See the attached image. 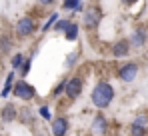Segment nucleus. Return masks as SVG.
Segmentation results:
<instances>
[{
	"instance_id": "dca6fc26",
	"label": "nucleus",
	"mask_w": 148,
	"mask_h": 136,
	"mask_svg": "<svg viewBox=\"0 0 148 136\" xmlns=\"http://www.w3.org/2000/svg\"><path fill=\"white\" fill-rule=\"evenodd\" d=\"M10 48H12V40H10L8 36H2V38H0V52L6 54Z\"/></svg>"
},
{
	"instance_id": "5701e85b",
	"label": "nucleus",
	"mask_w": 148,
	"mask_h": 136,
	"mask_svg": "<svg viewBox=\"0 0 148 136\" xmlns=\"http://www.w3.org/2000/svg\"><path fill=\"white\" fill-rule=\"evenodd\" d=\"M64 88H66V80H62V82H60V84H58V86L52 90V96H54V98H58V96L64 92Z\"/></svg>"
},
{
	"instance_id": "4468645a",
	"label": "nucleus",
	"mask_w": 148,
	"mask_h": 136,
	"mask_svg": "<svg viewBox=\"0 0 148 136\" xmlns=\"http://www.w3.org/2000/svg\"><path fill=\"white\" fill-rule=\"evenodd\" d=\"M24 54H20V52H18V54H14V56H12V60H10V66H12V70H20V68H22V64H24Z\"/></svg>"
},
{
	"instance_id": "aec40b11",
	"label": "nucleus",
	"mask_w": 148,
	"mask_h": 136,
	"mask_svg": "<svg viewBox=\"0 0 148 136\" xmlns=\"http://www.w3.org/2000/svg\"><path fill=\"white\" fill-rule=\"evenodd\" d=\"M76 60H78V52H70V54L66 56V62H64V64H66V68H72Z\"/></svg>"
},
{
	"instance_id": "a878e982",
	"label": "nucleus",
	"mask_w": 148,
	"mask_h": 136,
	"mask_svg": "<svg viewBox=\"0 0 148 136\" xmlns=\"http://www.w3.org/2000/svg\"><path fill=\"white\" fill-rule=\"evenodd\" d=\"M36 136H44V134H36Z\"/></svg>"
},
{
	"instance_id": "423d86ee",
	"label": "nucleus",
	"mask_w": 148,
	"mask_h": 136,
	"mask_svg": "<svg viewBox=\"0 0 148 136\" xmlns=\"http://www.w3.org/2000/svg\"><path fill=\"white\" fill-rule=\"evenodd\" d=\"M82 88H84V82H82V78L80 76H72V78H68L66 80V88H64V94L68 96V98H78L80 94H82Z\"/></svg>"
},
{
	"instance_id": "2eb2a0df",
	"label": "nucleus",
	"mask_w": 148,
	"mask_h": 136,
	"mask_svg": "<svg viewBox=\"0 0 148 136\" xmlns=\"http://www.w3.org/2000/svg\"><path fill=\"white\" fill-rule=\"evenodd\" d=\"M64 36H66V40H70V42H74L76 38H78V24H70L68 26V30L64 32Z\"/></svg>"
},
{
	"instance_id": "1a4fd4ad",
	"label": "nucleus",
	"mask_w": 148,
	"mask_h": 136,
	"mask_svg": "<svg viewBox=\"0 0 148 136\" xmlns=\"http://www.w3.org/2000/svg\"><path fill=\"white\" fill-rule=\"evenodd\" d=\"M148 128H146V118L138 116L132 124H130V136H146Z\"/></svg>"
},
{
	"instance_id": "a211bd4d",
	"label": "nucleus",
	"mask_w": 148,
	"mask_h": 136,
	"mask_svg": "<svg viewBox=\"0 0 148 136\" xmlns=\"http://www.w3.org/2000/svg\"><path fill=\"white\" fill-rule=\"evenodd\" d=\"M70 24H72L70 20H58V22L54 24V30H56V32H66Z\"/></svg>"
},
{
	"instance_id": "4be33fe9",
	"label": "nucleus",
	"mask_w": 148,
	"mask_h": 136,
	"mask_svg": "<svg viewBox=\"0 0 148 136\" xmlns=\"http://www.w3.org/2000/svg\"><path fill=\"white\" fill-rule=\"evenodd\" d=\"M30 68H32V58H26L24 64H22V68H20V74H22V76H28Z\"/></svg>"
},
{
	"instance_id": "393cba45",
	"label": "nucleus",
	"mask_w": 148,
	"mask_h": 136,
	"mask_svg": "<svg viewBox=\"0 0 148 136\" xmlns=\"http://www.w3.org/2000/svg\"><path fill=\"white\" fill-rule=\"evenodd\" d=\"M124 4H130V2H134V0H122Z\"/></svg>"
},
{
	"instance_id": "7ed1b4c3",
	"label": "nucleus",
	"mask_w": 148,
	"mask_h": 136,
	"mask_svg": "<svg viewBox=\"0 0 148 136\" xmlns=\"http://www.w3.org/2000/svg\"><path fill=\"white\" fill-rule=\"evenodd\" d=\"M116 74H118V78H120L122 82H126V84H128V82H134L136 76H138V64L132 62V60H130V62H124L122 66L118 68Z\"/></svg>"
},
{
	"instance_id": "0eeeda50",
	"label": "nucleus",
	"mask_w": 148,
	"mask_h": 136,
	"mask_svg": "<svg viewBox=\"0 0 148 136\" xmlns=\"http://www.w3.org/2000/svg\"><path fill=\"white\" fill-rule=\"evenodd\" d=\"M90 132H92V136H104L108 132V122H106V116H104V114H96V116L92 118Z\"/></svg>"
},
{
	"instance_id": "412c9836",
	"label": "nucleus",
	"mask_w": 148,
	"mask_h": 136,
	"mask_svg": "<svg viewBox=\"0 0 148 136\" xmlns=\"http://www.w3.org/2000/svg\"><path fill=\"white\" fill-rule=\"evenodd\" d=\"M56 22H58V14L54 12V14H52V16L48 18V22L44 24V28H42V32H48V30H50V26H54Z\"/></svg>"
},
{
	"instance_id": "9b49d317",
	"label": "nucleus",
	"mask_w": 148,
	"mask_h": 136,
	"mask_svg": "<svg viewBox=\"0 0 148 136\" xmlns=\"http://www.w3.org/2000/svg\"><path fill=\"white\" fill-rule=\"evenodd\" d=\"M0 118H2V122H12V120H16V118H18L16 106H14V104H6V106L0 110Z\"/></svg>"
},
{
	"instance_id": "b1692460",
	"label": "nucleus",
	"mask_w": 148,
	"mask_h": 136,
	"mask_svg": "<svg viewBox=\"0 0 148 136\" xmlns=\"http://www.w3.org/2000/svg\"><path fill=\"white\" fill-rule=\"evenodd\" d=\"M38 2H40V4H44V6H48V4H52V2H54V0H38Z\"/></svg>"
},
{
	"instance_id": "f03ea898",
	"label": "nucleus",
	"mask_w": 148,
	"mask_h": 136,
	"mask_svg": "<svg viewBox=\"0 0 148 136\" xmlns=\"http://www.w3.org/2000/svg\"><path fill=\"white\" fill-rule=\"evenodd\" d=\"M12 94L20 100H32L36 96V88L32 84H28L26 80H16L14 82V88H12Z\"/></svg>"
},
{
	"instance_id": "f8f14e48",
	"label": "nucleus",
	"mask_w": 148,
	"mask_h": 136,
	"mask_svg": "<svg viewBox=\"0 0 148 136\" xmlns=\"http://www.w3.org/2000/svg\"><path fill=\"white\" fill-rule=\"evenodd\" d=\"M146 40H148L146 30H144V28H138V30L132 34V38H130V44H132V46H144V44H146Z\"/></svg>"
},
{
	"instance_id": "6e6552de",
	"label": "nucleus",
	"mask_w": 148,
	"mask_h": 136,
	"mask_svg": "<svg viewBox=\"0 0 148 136\" xmlns=\"http://www.w3.org/2000/svg\"><path fill=\"white\" fill-rule=\"evenodd\" d=\"M98 22H100V10L98 8H88L82 16V24L86 28H96Z\"/></svg>"
},
{
	"instance_id": "f257e3e1",
	"label": "nucleus",
	"mask_w": 148,
	"mask_h": 136,
	"mask_svg": "<svg viewBox=\"0 0 148 136\" xmlns=\"http://www.w3.org/2000/svg\"><path fill=\"white\" fill-rule=\"evenodd\" d=\"M114 96H116L114 86H112L110 82H106V80H100L98 84L92 88L90 100H92V104H94L98 110H104V108H108V106L112 104Z\"/></svg>"
},
{
	"instance_id": "20e7f679",
	"label": "nucleus",
	"mask_w": 148,
	"mask_h": 136,
	"mask_svg": "<svg viewBox=\"0 0 148 136\" xmlns=\"http://www.w3.org/2000/svg\"><path fill=\"white\" fill-rule=\"evenodd\" d=\"M70 130V120L66 116H56L50 122V132L52 136H66Z\"/></svg>"
},
{
	"instance_id": "6ab92c4d",
	"label": "nucleus",
	"mask_w": 148,
	"mask_h": 136,
	"mask_svg": "<svg viewBox=\"0 0 148 136\" xmlns=\"http://www.w3.org/2000/svg\"><path fill=\"white\" fill-rule=\"evenodd\" d=\"M38 114H40V116H42L44 120H52V112H50V108H48V106H46V104L38 108Z\"/></svg>"
},
{
	"instance_id": "39448f33",
	"label": "nucleus",
	"mask_w": 148,
	"mask_h": 136,
	"mask_svg": "<svg viewBox=\"0 0 148 136\" xmlns=\"http://www.w3.org/2000/svg\"><path fill=\"white\" fill-rule=\"evenodd\" d=\"M36 32V22L30 18V16H22L18 22H16V34L20 38H26V36H32Z\"/></svg>"
},
{
	"instance_id": "ddd939ff",
	"label": "nucleus",
	"mask_w": 148,
	"mask_h": 136,
	"mask_svg": "<svg viewBox=\"0 0 148 136\" xmlns=\"http://www.w3.org/2000/svg\"><path fill=\"white\" fill-rule=\"evenodd\" d=\"M12 88H14V72H10V74L6 76L4 88H2V92H0V96H2V98H8V94L12 92Z\"/></svg>"
},
{
	"instance_id": "9d476101",
	"label": "nucleus",
	"mask_w": 148,
	"mask_h": 136,
	"mask_svg": "<svg viewBox=\"0 0 148 136\" xmlns=\"http://www.w3.org/2000/svg\"><path fill=\"white\" fill-rule=\"evenodd\" d=\"M130 42L128 40H118V42H114L112 46V56L114 58H124V56H128V52H130Z\"/></svg>"
},
{
	"instance_id": "f3484780",
	"label": "nucleus",
	"mask_w": 148,
	"mask_h": 136,
	"mask_svg": "<svg viewBox=\"0 0 148 136\" xmlns=\"http://www.w3.org/2000/svg\"><path fill=\"white\" fill-rule=\"evenodd\" d=\"M62 8H66V10H80V0H64Z\"/></svg>"
}]
</instances>
